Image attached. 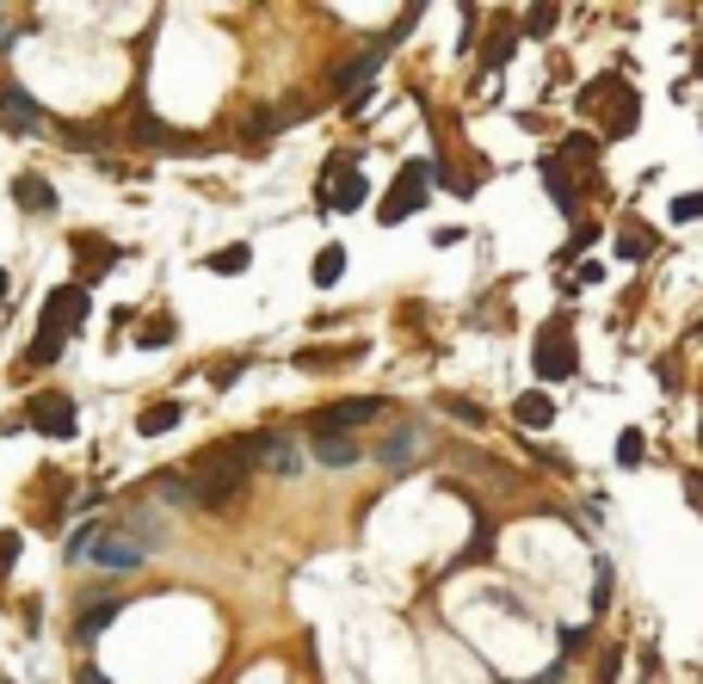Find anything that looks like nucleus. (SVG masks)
<instances>
[{
    "mask_svg": "<svg viewBox=\"0 0 703 684\" xmlns=\"http://www.w3.org/2000/svg\"><path fill=\"white\" fill-rule=\"evenodd\" d=\"M57 358H62V340H50V333H38L32 352H25V364H57Z\"/></svg>",
    "mask_w": 703,
    "mask_h": 684,
    "instance_id": "24",
    "label": "nucleus"
},
{
    "mask_svg": "<svg viewBox=\"0 0 703 684\" xmlns=\"http://www.w3.org/2000/svg\"><path fill=\"white\" fill-rule=\"evenodd\" d=\"M599 278H605V271H599V266L587 259V266H574V278H568V284H599Z\"/></svg>",
    "mask_w": 703,
    "mask_h": 684,
    "instance_id": "32",
    "label": "nucleus"
},
{
    "mask_svg": "<svg viewBox=\"0 0 703 684\" xmlns=\"http://www.w3.org/2000/svg\"><path fill=\"white\" fill-rule=\"evenodd\" d=\"M117 610H124V605H117V598H105V605H87V610H80V617H75V635H80V642H93V635H99V629H105V623H112Z\"/></svg>",
    "mask_w": 703,
    "mask_h": 684,
    "instance_id": "17",
    "label": "nucleus"
},
{
    "mask_svg": "<svg viewBox=\"0 0 703 684\" xmlns=\"http://www.w3.org/2000/svg\"><path fill=\"white\" fill-rule=\"evenodd\" d=\"M68 555H75V561H93V568H112V573H130V568L149 561V549H142L124 524H87V531L68 543Z\"/></svg>",
    "mask_w": 703,
    "mask_h": 684,
    "instance_id": "2",
    "label": "nucleus"
},
{
    "mask_svg": "<svg viewBox=\"0 0 703 684\" xmlns=\"http://www.w3.org/2000/svg\"><path fill=\"white\" fill-rule=\"evenodd\" d=\"M68 248H75V266H80V271H75V284H80V290L99 284V278L117 266V248H112V241H99V235H75Z\"/></svg>",
    "mask_w": 703,
    "mask_h": 684,
    "instance_id": "10",
    "label": "nucleus"
},
{
    "mask_svg": "<svg viewBox=\"0 0 703 684\" xmlns=\"http://www.w3.org/2000/svg\"><path fill=\"white\" fill-rule=\"evenodd\" d=\"M617 463H642V432H636V426L617 432Z\"/></svg>",
    "mask_w": 703,
    "mask_h": 684,
    "instance_id": "27",
    "label": "nucleus"
},
{
    "mask_svg": "<svg viewBox=\"0 0 703 684\" xmlns=\"http://www.w3.org/2000/svg\"><path fill=\"white\" fill-rule=\"evenodd\" d=\"M550 25H555V7H531V13H525V31H531V38H550Z\"/></svg>",
    "mask_w": 703,
    "mask_h": 684,
    "instance_id": "25",
    "label": "nucleus"
},
{
    "mask_svg": "<svg viewBox=\"0 0 703 684\" xmlns=\"http://www.w3.org/2000/svg\"><path fill=\"white\" fill-rule=\"evenodd\" d=\"M685 494H691V506L703 512V469H698V476H685Z\"/></svg>",
    "mask_w": 703,
    "mask_h": 684,
    "instance_id": "33",
    "label": "nucleus"
},
{
    "mask_svg": "<svg viewBox=\"0 0 703 684\" xmlns=\"http://www.w3.org/2000/svg\"><path fill=\"white\" fill-rule=\"evenodd\" d=\"M377 414H382L377 395H346V401H334V407H322V414H315V432L346 438V432H359V426H371Z\"/></svg>",
    "mask_w": 703,
    "mask_h": 684,
    "instance_id": "7",
    "label": "nucleus"
},
{
    "mask_svg": "<svg viewBox=\"0 0 703 684\" xmlns=\"http://www.w3.org/2000/svg\"><path fill=\"white\" fill-rule=\"evenodd\" d=\"M419 444H426V438H419V426H401V432L389 438V444H382L377 456H382V463H396V469H401V463H407V456H414Z\"/></svg>",
    "mask_w": 703,
    "mask_h": 684,
    "instance_id": "18",
    "label": "nucleus"
},
{
    "mask_svg": "<svg viewBox=\"0 0 703 684\" xmlns=\"http://www.w3.org/2000/svg\"><path fill=\"white\" fill-rule=\"evenodd\" d=\"M592 241H599V223H580V228H574V241H568V253H562V259H580V253H587Z\"/></svg>",
    "mask_w": 703,
    "mask_h": 684,
    "instance_id": "26",
    "label": "nucleus"
},
{
    "mask_svg": "<svg viewBox=\"0 0 703 684\" xmlns=\"http://www.w3.org/2000/svg\"><path fill=\"white\" fill-rule=\"evenodd\" d=\"M648 248H654V241H648L636 223H629V235H617V259H648Z\"/></svg>",
    "mask_w": 703,
    "mask_h": 684,
    "instance_id": "21",
    "label": "nucleus"
},
{
    "mask_svg": "<svg viewBox=\"0 0 703 684\" xmlns=\"http://www.w3.org/2000/svg\"><path fill=\"white\" fill-rule=\"evenodd\" d=\"M315 456H322L327 469H346V463H359V444H352V438H327V432H315Z\"/></svg>",
    "mask_w": 703,
    "mask_h": 684,
    "instance_id": "16",
    "label": "nucleus"
},
{
    "mask_svg": "<svg viewBox=\"0 0 703 684\" xmlns=\"http://www.w3.org/2000/svg\"><path fill=\"white\" fill-rule=\"evenodd\" d=\"M7 290H13V278H7V271H0V303H7Z\"/></svg>",
    "mask_w": 703,
    "mask_h": 684,
    "instance_id": "35",
    "label": "nucleus"
},
{
    "mask_svg": "<svg viewBox=\"0 0 703 684\" xmlns=\"http://www.w3.org/2000/svg\"><path fill=\"white\" fill-rule=\"evenodd\" d=\"M426 191H432V161H407V167L396 173V186H389V198L377 204V223H407L419 204H426Z\"/></svg>",
    "mask_w": 703,
    "mask_h": 684,
    "instance_id": "3",
    "label": "nucleus"
},
{
    "mask_svg": "<svg viewBox=\"0 0 703 684\" xmlns=\"http://www.w3.org/2000/svg\"><path fill=\"white\" fill-rule=\"evenodd\" d=\"M253 463H248V438H228V444H210V451H198V463H191V499L198 506H228V499L248 487Z\"/></svg>",
    "mask_w": 703,
    "mask_h": 684,
    "instance_id": "1",
    "label": "nucleus"
},
{
    "mask_svg": "<svg viewBox=\"0 0 703 684\" xmlns=\"http://www.w3.org/2000/svg\"><path fill=\"white\" fill-rule=\"evenodd\" d=\"M340 271H346V248H322L315 253V284H340Z\"/></svg>",
    "mask_w": 703,
    "mask_h": 684,
    "instance_id": "20",
    "label": "nucleus"
},
{
    "mask_svg": "<svg viewBox=\"0 0 703 684\" xmlns=\"http://www.w3.org/2000/svg\"><path fill=\"white\" fill-rule=\"evenodd\" d=\"M673 216H679V223H698V216H703V191H691V198H679V204H673Z\"/></svg>",
    "mask_w": 703,
    "mask_h": 684,
    "instance_id": "29",
    "label": "nucleus"
},
{
    "mask_svg": "<svg viewBox=\"0 0 703 684\" xmlns=\"http://www.w3.org/2000/svg\"><path fill=\"white\" fill-rule=\"evenodd\" d=\"M513 43H518V31H500V38H494V43H488V56H481V68H488V75H494L500 62L513 56Z\"/></svg>",
    "mask_w": 703,
    "mask_h": 684,
    "instance_id": "23",
    "label": "nucleus"
},
{
    "mask_svg": "<svg viewBox=\"0 0 703 684\" xmlns=\"http://www.w3.org/2000/svg\"><path fill=\"white\" fill-rule=\"evenodd\" d=\"M13 204L32 210V216H50V210H57V186H50L43 173H20V179H13Z\"/></svg>",
    "mask_w": 703,
    "mask_h": 684,
    "instance_id": "12",
    "label": "nucleus"
},
{
    "mask_svg": "<svg viewBox=\"0 0 703 684\" xmlns=\"http://www.w3.org/2000/svg\"><path fill=\"white\" fill-rule=\"evenodd\" d=\"M253 266V253L248 248H223V253H210V271H248Z\"/></svg>",
    "mask_w": 703,
    "mask_h": 684,
    "instance_id": "22",
    "label": "nucleus"
},
{
    "mask_svg": "<svg viewBox=\"0 0 703 684\" xmlns=\"http://www.w3.org/2000/svg\"><path fill=\"white\" fill-rule=\"evenodd\" d=\"M173 333H179V321H173V315H154V321H142L136 345H142V352H161V345H173Z\"/></svg>",
    "mask_w": 703,
    "mask_h": 684,
    "instance_id": "19",
    "label": "nucleus"
},
{
    "mask_svg": "<svg viewBox=\"0 0 703 684\" xmlns=\"http://www.w3.org/2000/svg\"><path fill=\"white\" fill-rule=\"evenodd\" d=\"M80 684H105V679H99L93 666H80Z\"/></svg>",
    "mask_w": 703,
    "mask_h": 684,
    "instance_id": "34",
    "label": "nucleus"
},
{
    "mask_svg": "<svg viewBox=\"0 0 703 684\" xmlns=\"http://www.w3.org/2000/svg\"><path fill=\"white\" fill-rule=\"evenodd\" d=\"M531 364H537V377H543V382H568L574 370H580V345H574L568 321H550L543 333H537Z\"/></svg>",
    "mask_w": 703,
    "mask_h": 684,
    "instance_id": "4",
    "label": "nucleus"
},
{
    "mask_svg": "<svg viewBox=\"0 0 703 684\" xmlns=\"http://www.w3.org/2000/svg\"><path fill=\"white\" fill-rule=\"evenodd\" d=\"M543 179H550L555 210H580V191L568 186V167H562V154H550V161H543Z\"/></svg>",
    "mask_w": 703,
    "mask_h": 684,
    "instance_id": "15",
    "label": "nucleus"
},
{
    "mask_svg": "<svg viewBox=\"0 0 703 684\" xmlns=\"http://www.w3.org/2000/svg\"><path fill=\"white\" fill-rule=\"evenodd\" d=\"M364 173L352 167V154H340V161H334V186H322L315 191V204H327V210H359L364 204Z\"/></svg>",
    "mask_w": 703,
    "mask_h": 684,
    "instance_id": "9",
    "label": "nucleus"
},
{
    "mask_svg": "<svg viewBox=\"0 0 703 684\" xmlns=\"http://www.w3.org/2000/svg\"><path fill=\"white\" fill-rule=\"evenodd\" d=\"M20 426H32V432H43V438H75L80 432V407L62 395V389H43V395L25 401Z\"/></svg>",
    "mask_w": 703,
    "mask_h": 684,
    "instance_id": "5",
    "label": "nucleus"
},
{
    "mask_svg": "<svg viewBox=\"0 0 703 684\" xmlns=\"http://www.w3.org/2000/svg\"><path fill=\"white\" fill-rule=\"evenodd\" d=\"M87 308H93V296L80 284H57L50 296H43V327L38 333H50V340H68L80 321H87Z\"/></svg>",
    "mask_w": 703,
    "mask_h": 684,
    "instance_id": "6",
    "label": "nucleus"
},
{
    "mask_svg": "<svg viewBox=\"0 0 703 684\" xmlns=\"http://www.w3.org/2000/svg\"><path fill=\"white\" fill-rule=\"evenodd\" d=\"M20 561V531H0V573Z\"/></svg>",
    "mask_w": 703,
    "mask_h": 684,
    "instance_id": "30",
    "label": "nucleus"
},
{
    "mask_svg": "<svg viewBox=\"0 0 703 684\" xmlns=\"http://www.w3.org/2000/svg\"><path fill=\"white\" fill-rule=\"evenodd\" d=\"M241 370H248L241 358H235V364H216V370H210V382H216V389H235V377H241Z\"/></svg>",
    "mask_w": 703,
    "mask_h": 684,
    "instance_id": "31",
    "label": "nucleus"
},
{
    "mask_svg": "<svg viewBox=\"0 0 703 684\" xmlns=\"http://www.w3.org/2000/svg\"><path fill=\"white\" fill-rule=\"evenodd\" d=\"M179 419H186V407H179V401H149V407L136 414V432H142V438H167Z\"/></svg>",
    "mask_w": 703,
    "mask_h": 684,
    "instance_id": "13",
    "label": "nucleus"
},
{
    "mask_svg": "<svg viewBox=\"0 0 703 684\" xmlns=\"http://www.w3.org/2000/svg\"><path fill=\"white\" fill-rule=\"evenodd\" d=\"M248 463H253V469H278V476H297V451H290V438H278V432L248 438Z\"/></svg>",
    "mask_w": 703,
    "mask_h": 684,
    "instance_id": "11",
    "label": "nucleus"
},
{
    "mask_svg": "<svg viewBox=\"0 0 703 684\" xmlns=\"http://www.w3.org/2000/svg\"><path fill=\"white\" fill-rule=\"evenodd\" d=\"M0 130H13V136H32V130H43V105L25 87H0Z\"/></svg>",
    "mask_w": 703,
    "mask_h": 684,
    "instance_id": "8",
    "label": "nucleus"
},
{
    "mask_svg": "<svg viewBox=\"0 0 703 684\" xmlns=\"http://www.w3.org/2000/svg\"><path fill=\"white\" fill-rule=\"evenodd\" d=\"M444 407H451L456 419H469V426H481V407H476V401H463V395H444Z\"/></svg>",
    "mask_w": 703,
    "mask_h": 684,
    "instance_id": "28",
    "label": "nucleus"
},
{
    "mask_svg": "<svg viewBox=\"0 0 703 684\" xmlns=\"http://www.w3.org/2000/svg\"><path fill=\"white\" fill-rule=\"evenodd\" d=\"M513 419L525 426V432H543V426L555 419V401L543 395V389H525V395L513 401Z\"/></svg>",
    "mask_w": 703,
    "mask_h": 684,
    "instance_id": "14",
    "label": "nucleus"
}]
</instances>
